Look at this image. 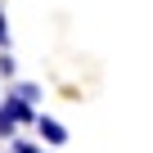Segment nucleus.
<instances>
[{
	"label": "nucleus",
	"instance_id": "f257e3e1",
	"mask_svg": "<svg viewBox=\"0 0 153 153\" xmlns=\"http://www.w3.org/2000/svg\"><path fill=\"white\" fill-rule=\"evenodd\" d=\"M36 131H41V140H45V144H54V149H59V144H68V131H63V122H54V117H45V113H41Z\"/></svg>",
	"mask_w": 153,
	"mask_h": 153
},
{
	"label": "nucleus",
	"instance_id": "f03ea898",
	"mask_svg": "<svg viewBox=\"0 0 153 153\" xmlns=\"http://www.w3.org/2000/svg\"><path fill=\"white\" fill-rule=\"evenodd\" d=\"M14 126H18V117H14L5 104H0V135H9V140H14Z\"/></svg>",
	"mask_w": 153,
	"mask_h": 153
},
{
	"label": "nucleus",
	"instance_id": "7ed1b4c3",
	"mask_svg": "<svg viewBox=\"0 0 153 153\" xmlns=\"http://www.w3.org/2000/svg\"><path fill=\"white\" fill-rule=\"evenodd\" d=\"M18 72V63H14V54H0V76H14Z\"/></svg>",
	"mask_w": 153,
	"mask_h": 153
},
{
	"label": "nucleus",
	"instance_id": "20e7f679",
	"mask_svg": "<svg viewBox=\"0 0 153 153\" xmlns=\"http://www.w3.org/2000/svg\"><path fill=\"white\" fill-rule=\"evenodd\" d=\"M18 95H23V99H32V104H36V99H41V90H36V86H32V81H23V86H18Z\"/></svg>",
	"mask_w": 153,
	"mask_h": 153
}]
</instances>
